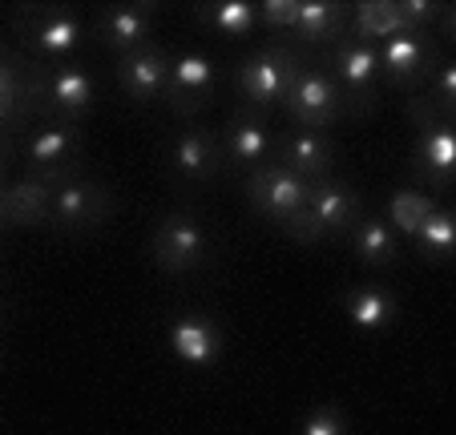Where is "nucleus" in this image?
Masks as SVG:
<instances>
[{"instance_id": "2eb2a0df", "label": "nucleus", "mask_w": 456, "mask_h": 435, "mask_svg": "<svg viewBox=\"0 0 456 435\" xmlns=\"http://www.w3.org/2000/svg\"><path fill=\"white\" fill-rule=\"evenodd\" d=\"M271 162H279L283 170H291L295 178H303L311 186L319 178H331L336 141H331V133H315V129H287V133L275 137Z\"/></svg>"}, {"instance_id": "9b49d317", "label": "nucleus", "mask_w": 456, "mask_h": 435, "mask_svg": "<svg viewBox=\"0 0 456 435\" xmlns=\"http://www.w3.org/2000/svg\"><path fill=\"white\" fill-rule=\"evenodd\" d=\"M158 28V4L154 0H126V4H102L94 17V36L102 49H110L113 57L138 52L146 44H154Z\"/></svg>"}, {"instance_id": "c85d7f7f", "label": "nucleus", "mask_w": 456, "mask_h": 435, "mask_svg": "<svg viewBox=\"0 0 456 435\" xmlns=\"http://www.w3.org/2000/svg\"><path fill=\"white\" fill-rule=\"evenodd\" d=\"M424 97H428L432 105H436V113L440 117H452L456 113V60L448 57H440V65L432 68V77H428V85L420 89Z\"/></svg>"}, {"instance_id": "412c9836", "label": "nucleus", "mask_w": 456, "mask_h": 435, "mask_svg": "<svg viewBox=\"0 0 456 435\" xmlns=\"http://www.w3.org/2000/svg\"><path fill=\"white\" fill-rule=\"evenodd\" d=\"M339 310H344V318L355 326V331L379 334L396 323L400 299L392 294V286H384V282H355V286H347L344 294H339Z\"/></svg>"}, {"instance_id": "f03ea898", "label": "nucleus", "mask_w": 456, "mask_h": 435, "mask_svg": "<svg viewBox=\"0 0 456 435\" xmlns=\"http://www.w3.org/2000/svg\"><path fill=\"white\" fill-rule=\"evenodd\" d=\"M307 57L311 52H303L291 36H271L267 44L250 49L234 68V85H239V97L247 101V109H283L287 89H291L295 73Z\"/></svg>"}, {"instance_id": "0eeeda50", "label": "nucleus", "mask_w": 456, "mask_h": 435, "mask_svg": "<svg viewBox=\"0 0 456 435\" xmlns=\"http://www.w3.org/2000/svg\"><path fill=\"white\" fill-rule=\"evenodd\" d=\"M376 57H379V81L412 97L428 85L432 68L444 57V44L432 36V28H408V33L376 44Z\"/></svg>"}, {"instance_id": "7c9ffc66", "label": "nucleus", "mask_w": 456, "mask_h": 435, "mask_svg": "<svg viewBox=\"0 0 456 435\" xmlns=\"http://www.w3.org/2000/svg\"><path fill=\"white\" fill-rule=\"evenodd\" d=\"M255 9H258V25L275 28V36H287L295 25V12H299V0H263Z\"/></svg>"}, {"instance_id": "a878e982", "label": "nucleus", "mask_w": 456, "mask_h": 435, "mask_svg": "<svg viewBox=\"0 0 456 435\" xmlns=\"http://www.w3.org/2000/svg\"><path fill=\"white\" fill-rule=\"evenodd\" d=\"M194 20H199V28L223 36V41H242L258 28V9L255 0H210V4L194 9Z\"/></svg>"}, {"instance_id": "bb28decb", "label": "nucleus", "mask_w": 456, "mask_h": 435, "mask_svg": "<svg viewBox=\"0 0 456 435\" xmlns=\"http://www.w3.org/2000/svg\"><path fill=\"white\" fill-rule=\"evenodd\" d=\"M412 246L424 262L432 266H448L456 254V222H452V210L448 205H432V213L424 218V226L412 234Z\"/></svg>"}, {"instance_id": "20e7f679", "label": "nucleus", "mask_w": 456, "mask_h": 435, "mask_svg": "<svg viewBox=\"0 0 456 435\" xmlns=\"http://www.w3.org/2000/svg\"><path fill=\"white\" fill-rule=\"evenodd\" d=\"M33 105H37V113H45L53 121L81 125L97 105V85L89 77V68H81L77 60L33 65Z\"/></svg>"}, {"instance_id": "2f4dec72", "label": "nucleus", "mask_w": 456, "mask_h": 435, "mask_svg": "<svg viewBox=\"0 0 456 435\" xmlns=\"http://www.w3.org/2000/svg\"><path fill=\"white\" fill-rule=\"evenodd\" d=\"M279 230H283L291 242H299V246H319V242H323V234H319V226L311 222L307 210H295L291 218H283V222H279Z\"/></svg>"}, {"instance_id": "b1692460", "label": "nucleus", "mask_w": 456, "mask_h": 435, "mask_svg": "<svg viewBox=\"0 0 456 435\" xmlns=\"http://www.w3.org/2000/svg\"><path fill=\"white\" fill-rule=\"evenodd\" d=\"M347 9H352V17H347V36H355V41L384 44V41H392V36L416 28L412 20L404 17L400 0H360V4H347Z\"/></svg>"}, {"instance_id": "ddd939ff", "label": "nucleus", "mask_w": 456, "mask_h": 435, "mask_svg": "<svg viewBox=\"0 0 456 435\" xmlns=\"http://www.w3.org/2000/svg\"><path fill=\"white\" fill-rule=\"evenodd\" d=\"M242 194H247L250 210H255L258 218H267V222L279 226L283 218H291L295 210L307 205V181L295 178V173L283 170L279 162H267L242 178Z\"/></svg>"}, {"instance_id": "1a4fd4ad", "label": "nucleus", "mask_w": 456, "mask_h": 435, "mask_svg": "<svg viewBox=\"0 0 456 435\" xmlns=\"http://www.w3.org/2000/svg\"><path fill=\"white\" fill-rule=\"evenodd\" d=\"M81 154H86V133H81V125H69V121H45L37 133H28L25 149H20L28 178L53 181L77 178Z\"/></svg>"}, {"instance_id": "39448f33", "label": "nucleus", "mask_w": 456, "mask_h": 435, "mask_svg": "<svg viewBox=\"0 0 456 435\" xmlns=\"http://www.w3.org/2000/svg\"><path fill=\"white\" fill-rule=\"evenodd\" d=\"M166 170L178 189H207L223 178V141L210 125L186 121L166 137Z\"/></svg>"}, {"instance_id": "9d476101", "label": "nucleus", "mask_w": 456, "mask_h": 435, "mask_svg": "<svg viewBox=\"0 0 456 435\" xmlns=\"http://www.w3.org/2000/svg\"><path fill=\"white\" fill-rule=\"evenodd\" d=\"M323 68H328L331 77L339 81L344 97L352 101L355 117H368L379 101V57H376V44L368 41H355V36H344L336 49L323 52Z\"/></svg>"}, {"instance_id": "a211bd4d", "label": "nucleus", "mask_w": 456, "mask_h": 435, "mask_svg": "<svg viewBox=\"0 0 456 435\" xmlns=\"http://www.w3.org/2000/svg\"><path fill=\"white\" fill-rule=\"evenodd\" d=\"M113 77L134 105H158L166 97V81H170V52H162L158 44L126 52L113 65Z\"/></svg>"}, {"instance_id": "4468645a", "label": "nucleus", "mask_w": 456, "mask_h": 435, "mask_svg": "<svg viewBox=\"0 0 456 435\" xmlns=\"http://www.w3.org/2000/svg\"><path fill=\"white\" fill-rule=\"evenodd\" d=\"M303 210L311 213V222L319 226L323 238H347L352 226L363 218V197L352 181L344 178H319L307 186V205Z\"/></svg>"}, {"instance_id": "7ed1b4c3", "label": "nucleus", "mask_w": 456, "mask_h": 435, "mask_svg": "<svg viewBox=\"0 0 456 435\" xmlns=\"http://www.w3.org/2000/svg\"><path fill=\"white\" fill-rule=\"evenodd\" d=\"M283 113L295 121V129H315V133H328V129L339 125L344 117H355V109L344 97L339 81L311 57L299 65L291 89H287Z\"/></svg>"}, {"instance_id": "dca6fc26", "label": "nucleus", "mask_w": 456, "mask_h": 435, "mask_svg": "<svg viewBox=\"0 0 456 435\" xmlns=\"http://www.w3.org/2000/svg\"><path fill=\"white\" fill-rule=\"evenodd\" d=\"M456 170V129L452 121H436V125L416 129L412 145V178L428 186L432 194H448L452 189Z\"/></svg>"}, {"instance_id": "393cba45", "label": "nucleus", "mask_w": 456, "mask_h": 435, "mask_svg": "<svg viewBox=\"0 0 456 435\" xmlns=\"http://www.w3.org/2000/svg\"><path fill=\"white\" fill-rule=\"evenodd\" d=\"M347 246H352V258L368 270H387L396 266L400 258V234L379 218V213H363L360 222L347 234Z\"/></svg>"}, {"instance_id": "5701e85b", "label": "nucleus", "mask_w": 456, "mask_h": 435, "mask_svg": "<svg viewBox=\"0 0 456 435\" xmlns=\"http://www.w3.org/2000/svg\"><path fill=\"white\" fill-rule=\"evenodd\" d=\"M57 186L61 181L28 178V173L12 186H0V226H45Z\"/></svg>"}, {"instance_id": "f8f14e48", "label": "nucleus", "mask_w": 456, "mask_h": 435, "mask_svg": "<svg viewBox=\"0 0 456 435\" xmlns=\"http://www.w3.org/2000/svg\"><path fill=\"white\" fill-rule=\"evenodd\" d=\"M218 89V65L210 52H170V81H166L162 105L174 117L190 121L194 113H202L210 105Z\"/></svg>"}, {"instance_id": "aec40b11", "label": "nucleus", "mask_w": 456, "mask_h": 435, "mask_svg": "<svg viewBox=\"0 0 456 435\" xmlns=\"http://www.w3.org/2000/svg\"><path fill=\"white\" fill-rule=\"evenodd\" d=\"M347 17L352 9L344 0H299V12H295V25L287 36L303 52H328L347 36Z\"/></svg>"}, {"instance_id": "423d86ee", "label": "nucleus", "mask_w": 456, "mask_h": 435, "mask_svg": "<svg viewBox=\"0 0 456 435\" xmlns=\"http://www.w3.org/2000/svg\"><path fill=\"white\" fill-rule=\"evenodd\" d=\"M150 258L158 270L174 274V278L202 270L210 258V230L190 210H170L150 230Z\"/></svg>"}, {"instance_id": "f257e3e1", "label": "nucleus", "mask_w": 456, "mask_h": 435, "mask_svg": "<svg viewBox=\"0 0 456 435\" xmlns=\"http://www.w3.org/2000/svg\"><path fill=\"white\" fill-rule=\"evenodd\" d=\"M9 28L41 65H65L86 44V17L69 4H17L9 12Z\"/></svg>"}, {"instance_id": "c756f323", "label": "nucleus", "mask_w": 456, "mask_h": 435, "mask_svg": "<svg viewBox=\"0 0 456 435\" xmlns=\"http://www.w3.org/2000/svg\"><path fill=\"white\" fill-rule=\"evenodd\" d=\"M295 435H352V419H347V411L339 403H319V407H311L303 415Z\"/></svg>"}, {"instance_id": "4be33fe9", "label": "nucleus", "mask_w": 456, "mask_h": 435, "mask_svg": "<svg viewBox=\"0 0 456 435\" xmlns=\"http://www.w3.org/2000/svg\"><path fill=\"white\" fill-rule=\"evenodd\" d=\"M28 113H37L33 105V65L9 52L0 44V133L25 125Z\"/></svg>"}, {"instance_id": "6e6552de", "label": "nucleus", "mask_w": 456, "mask_h": 435, "mask_svg": "<svg viewBox=\"0 0 456 435\" xmlns=\"http://www.w3.org/2000/svg\"><path fill=\"white\" fill-rule=\"evenodd\" d=\"M118 202H113V189L105 181H94V178H69L61 181L53 189V202H49V226L53 234H89V230H102L105 222L113 218Z\"/></svg>"}, {"instance_id": "473e14b6", "label": "nucleus", "mask_w": 456, "mask_h": 435, "mask_svg": "<svg viewBox=\"0 0 456 435\" xmlns=\"http://www.w3.org/2000/svg\"><path fill=\"white\" fill-rule=\"evenodd\" d=\"M4 165H9V133H0V181H4Z\"/></svg>"}, {"instance_id": "f3484780", "label": "nucleus", "mask_w": 456, "mask_h": 435, "mask_svg": "<svg viewBox=\"0 0 456 435\" xmlns=\"http://www.w3.org/2000/svg\"><path fill=\"white\" fill-rule=\"evenodd\" d=\"M166 342H170L174 358L186 363V367H194V371L215 367L218 358H223V350H226L223 326H218L210 315H202V310L174 318V323L166 326Z\"/></svg>"}, {"instance_id": "6ab92c4d", "label": "nucleus", "mask_w": 456, "mask_h": 435, "mask_svg": "<svg viewBox=\"0 0 456 435\" xmlns=\"http://www.w3.org/2000/svg\"><path fill=\"white\" fill-rule=\"evenodd\" d=\"M218 141H223L226 170L242 173V178H247L250 170H258V165H267L271 149H275V133L267 129V121L250 109H242L239 117H231V125L218 133Z\"/></svg>"}, {"instance_id": "cd10ccee", "label": "nucleus", "mask_w": 456, "mask_h": 435, "mask_svg": "<svg viewBox=\"0 0 456 435\" xmlns=\"http://www.w3.org/2000/svg\"><path fill=\"white\" fill-rule=\"evenodd\" d=\"M432 205H436V197L424 194V189H412V186L396 189V194L387 197V218L384 222L396 234H408V238H412V234L424 226V218L432 213Z\"/></svg>"}]
</instances>
